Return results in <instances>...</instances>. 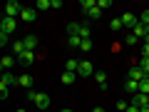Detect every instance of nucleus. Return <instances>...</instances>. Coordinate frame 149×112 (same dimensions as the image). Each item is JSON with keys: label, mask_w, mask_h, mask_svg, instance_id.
<instances>
[{"label": "nucleus", "mask_w": 149, "mask_h": 112, "mask_svg": "<svg viewBox=\"0 0 149 112\" xmlns=\"http://www.w3.org/2000/svg\"><path fill=\"white\" fill-rule=\"evenodd\" d=\"M27 100L30 102H35L40 110H47L50 107V95L47 92H35V90H27Z\"/></svg>", "instance_id": "f257e3e1"}, {"label": "nucleus", "mask_w": 149, "mask_h": 112, "mask_svg": "<svg viewBox=\"0 0 149 112\" xmlns=\"http://www.w3.org/2000/svg\"><path fill=\"white\" fill-rule=\"evenodd\" d=\"M15 27H17L15 18H5V15H3V20H0V30L5 32V35H10V32H15Z\"/></svg>", "instance_id": "f03ea898"}, {"label": "nucleus", "mask_w": 149, "mask_h": 112, "mask_svg": "<svg viewBox=\"0 0 149 112\" xmlns=\"http://www.w3.org/2000/svg\"><path fill=\"white\" fill-rule=\"evenodd\" d=\"M20 10H22V5L17 3V0L5 3V18H15V15H20Z\"/></svg>", "instance_id": "7ed1b4c3"}, {"label": "nucleus", "mask_w": 149, "mask_h": 112, "mask_svg": "<svg viewBox=\"0 0 149 112\" xmlns=\"http://www.w3.org/2000/svg\"><path fill=\"white\" fill-rule=\"evenodd\" d=\"M77 75H82V77H90V75H95V65H92L90 60H82L80 67H77Z\"/></svg>", "instance_id": "20e7f679"}, {"label": "nucleus", "mask_w": 149, "mask_h": 112, "mask_svg": "<svg viewBox=\"0 0 149 112\" xmlns=\"http://www.w3.org/2000/svg\"><path fill=\"white\" fill-rule=\"evenodd\" d=\"M132 35L137 37V40H144V37L149 35V27L144 25V22H139V20H137V25H134V32H132Z\"/></svg>", "instance_id": "39448f33"}, {"label": "nucleus", "mask_w": 149, "mask_h": 112, "mask_svg": "<svg viewBox=\"0 0 149 112\" xmlns=\"http://www.w3.org/2000/svg\"><path fill=\"white\" fill-rule=\"evenodd\" d=\"M132 105H134V107H147V105H149V95H142V92L132 95Z\"/></svg>", "instance_id": "423d86ee"}, {"label": "nucleus", "mask_w": 149, "mask_h": 112, "mask_svg": "<svg viewBox=\"0 0 149 112\" xmlns=\"http://www.w3.org/2000/svg\"><path fill=\"white\" fill-rule=\"evenodd\" d=\"M20 18H22L25 22H32V20L37 18V10H35V8H22V10H20Z\"/></svg>", "instance_id": "0eeeda50"}, {"label": "nucleus", "mask_w": 149, "mask_h": 112, "mask_svg": "<svg viewBox=\"0 0 149 112\" xmlns=\"http://www.w3.org/2000/svg\"><path fill=\"white\" fill-rule=\"evenodd\" d=\"M144 77H147V75H144V72H142V70H139V67H129V77H127V80H134V82H142Z\"/></svg>", "instance_id": "6e6552de"}, {"label": "nucleus", "mask_w": 149, "mask_h": 112, "mask_svg": "<svg viewBox=\"0 0 149 112\" xmlns=\"http://www.w3.org/2000/svg\"><path fill=\"white\" fill-rule=\"evenodd\" d=\"M13 65H15V57H13V55H5V57H0V70H3V72H8Z\"/></svg>", "instance_id": "1a4fd4ad"}, {"label": "nucleus", "mask_w": 149, "mask_h": 112, "mask_svg": "<svg viewBox=\"0 0 149 112\" xmlns=\"http://www.w3.org/2000/svg\"><path fill=\"white\" fill-rule=\"evenodd\" d=\"M119 20H122L124 27H134V25H137V18H134V13H124Z\"/></svg>", "instance_id": "9d476101"}, {"label": "nucleus", "mask_w": 149, "mask_h": 112, "mask_svg": "<svg viewBox=\"0 0 149 112\" xmlns=\"http://www.w3.org/2000/svg\"><path fill=\"white\" fill-rule=\"evenodd\" d=\"M17 60H20L22 65H32V62H35V52H32V50H25V52H22Z\"/></svg>", "instance_id": "9b49d317"}, {"label": "nucleus", "mask_w": 149, "mask_h": 112, "mask_svg": "<svg viewBox=\"0 0 149 112\" xmlns=\"http://www.w3.org/2000/svg\"><path fill=\"white\" fill-rule=\"evenodd\" d=\"M95 80H97V85L104 90V87H107V72H102V70H95Z\"/></svg>", "instance_id": "f8f14e48"}, {"label": "nucleus", "mask_w": 149, "mask_h": 112, "mask_svg": "<svg viewBox=\"0 0 149 112\" xmlns=\"http://www.w3.org/2000/svg\"><path fill=\"white\" fill-rule=\"evenodd\" d=\"M22 43H25V50H32V52H35V48H37V37L35 35H27Z\"/></svg>", "instance_id": "ddd939ff"}, {"label": "nucleus", "mask_w": 149, "mask_h": 112, "mask_svg": "<svg viewBox=\"0 0 149 112\" xmlns=\"http://www.w3.org/2000/svg\"><path fill=\"white\" fill-rule=\"evenodd\" d=\"M17 85L20 87H32V75H20V77H17Z\"/></svg>", "instance_id": "4468645a"}, {"label": "nucleus", "mask_w": 149, "mask_h": 112, "mask_svg": "<svg viewBox=\"0 0 149 112\" xmlns=\"http://www.w3.org/2000/svg\"><path fill=\"white\" fill-rule=\"evenodd\" d=\"M124 90H127L129 95H137V92H139V82H134V80H127V82H124Z\"/></svg>", "instance_id": "2eb2a0df"}, {"label": "nucleus", "mask_w": 149, "mask_h": 112, "mask_svg": "<svg viewBox=\"0 0 149 112\" xmlns=\"http://www.w3.org/2000/svg\"><path fill=\"white\" fill-rule=\"evenodd\" d=\"M22 52H25V43H22V40H20V43H15V45H13V57H20V55Z\"/></svg>", "instance_id": "dca6fc26"}, {"label": "nucleus", "mask_w": 149, "mask_h": 112, "mask_svg": "<svg viewBox=\"0 0 149 112\" xmlns=\"http://www.w3.org/2000/svg\"><path fill=\"white\" fill-rule=\"evenodd\" d=\"M77 67H80V60H67V62H65V70H67V72L77 75Z\"/></svg>", "instance_id": "f3484780"}, {"label": "nucleus", "mask_w": 149, "mask_h": 112, "mask_svg": "<svg viewBox=\"0 0 149 112\" xmlns=\"http://www.w3.org/2000/svg\"><path fill=\"white\" fill-rule=\"evenodd\" d=\"M80 27H82V22H70V25H67L70 37H72V35H80Z\"/></svg>", "instance_id": "a211bd4d"}, {"label": "nucleus", "mask_w": 149, "mask_h": 112, "mask_svg": "<svg viewBox=\"0 0 149 112\" xmlns=\"http://www.w3.org/2000/svg\"><path fill=\"white\" fill-rule=\"evenodd\" d=\"M3 82H5L8 87H10V85H17V77H15V75H10V72H3Z\"/></svg>", "instance_id": "6ab92c4d"}, {"label": "nucleus", "mask_w": 149, "mask_h": 112, "mask_svg": "<svg viewBox=\"0 0 149 112\" xmlns=\"http://www.w3.org/2000/svg\"><path fill=\"white\" fill-rule=\"evenodd\" d=\"M139 70L149 77V57H139Z\"/></svg>", "instance_id": "aec40b11"}, {"label": "nucleus", "mask_w": 149, "mask_h": 112, "mask_svg": "<svg viewBox=\"0 0 149 112\" xmlns=\"http://www.w3.org/2000/svg\"><path fill=\"white\" fill-rule=\"evenodd\" d=\"M60 80H62L65 85H72V82H74V72H67V70H65V72H62V77H60Z\"/></svg>", "instance_id": "412c9836"}, {"label": "nucleus", "mask_w": 149, "mask_h": 112, "mask_svg": "<svg viewBox=\"0 0 149 112\" xmlns=\"http://www.w3.org/2000/svg\"><path fill=\"white\" fill-rule=\"evenodd\" d=\"M80 37H82V40H90V37H92V32H90V27H87V22H82V27H80Z\"/></svg>", "instance_id": "4be33fe9"}, {"label": "nucleus", "mask_w": 149, "mask_h": 112, "mask_svg": "<svg viewBox=\"0 0 149 112\" xmlns=\"http://www.w3.org/2000/svg\"><path fill=\"white\" fill-rule=\"evenodd\" d=\"M67 43H70V48H80V45H82V37L80 35H72V37H67Z\"/></svg>", "instance_id": "5701e85b"}, {"label": "nucleus", "mask_w": 149, "mask_h": 112, "mask_svg": "<svg viewBox=\"0 0 149 112\" xmlns=\"http://www.w3.org/2000/svg\"><path fill=\"white\" fill-rule=\"evenodd\" d=\"M87 15H90L92 20H100V15H102V10H100V8L95 5V8H90V10H87Z\"/></svg>", "instance_id": "b1692460"}, {"label": "nucleus", "mask_w": 149, "mask_h": 112, "mask_svg": "<svg viewBox=\"0 0 149 112\" xmlns=\"http://www.w3.org/2000/svg\"><path fill=\"white\" fill-rule=\"evenodd\" d=\"M139 92H142V95H149V77H144V80L139 82Z\"/></svg>", "instance_id": "393cba45"}, {"label": "nucleus", "mask_w": 149, "mask_h": 112, "mask_svg": "<svg viewBox=\"0 0 149 112\" xmlns=\"http://www.w3.org/2000/svg\"><path fill=\"white\" fill-rule=\"evenodd\" d=\"M35 10H50V0H37Z\"/></svg>", "instance_id": "a878e982"}, {"label": "nucleus", "mask_w": 149, "mask_h": 112, "mask_svg": "<svg viewBox=\"0 0 149 112\" xmlns=\"http://www.w3.org/2000/svg\"><path fill=\"white\" fill-rule=\"evenodd\" d=\"M95 5H97L95 0H80V8H82V10H85V13L90 10V8H95Z\"/></svg>", "instance_id": "bb28decb"}, {"label": "nucleus", "mask_w": 149, "mask_h": 112, "mask_svg": "<svg viewBox=\"0 0 149 112\" xmlns=\"http://www.w3.org/2000/svg\"><path fill=\"white\" fill-rule=\"evenodd\" d=\"M109 27H112V30H114V32H117V30H122L124 25H122V20H119V18H114V20L109 22Z\"/></svg>", "instance_id": "cd10ccee"}, {"label": "nucleus", "mask_w": 149, "mask_h": 112, "mask_svg": "<svg viewBox=\"0 0 149 112\" xmlns=\"http://www.w3.org/2000/svg\"><path fill=\"white\" fill-rule=\"evenodd\" d=\"M5 97H8V85L0 80V100H5Z\"/></svg>", "instance_id": "c85d7f7f"}, {"label": "nucleus", "mask_w": 149, "mask_h": 112, "mask_svg": "<svg viewBox=\"0 0 149 112\" xmlns=\"http://www.w3.org/2000/svg\"><path fill=\"white\" fill-rule=\"evenodd\" d=\"M80 50H85V52H90V50H92V40H82Z\"/></svg>", "instance_id": "c756f323"}, {"label": "nucleus", "mask_w": 149, "mask_h": 112, "mask_svg": "<svg viewBox=\"0 0 149 112\" xmlns=\"http://www.w3.org/2000/svg\"><path fill=\"white\" fill-rule=\"evenodd\" d=\"M112 5V0H97V8L100 10H104V8H109Z\"/></svg>", "instance_id": "7c9ffc66"}, {"label": "nucleus", "mask_w": 149, "mask_h": 112, "mask_svg": "<svg viewBox=\"0 0 149 112\" xmlns=\"http://www.w3.org/2000/svg\"><path fill=\"white\" fill-rule=\"evenodd\" d=\"M139 22H144V25L149 27V10H144V13H142V18H139Z\"/></svg>", "instance_id": "2f4dec72"}, {"label": "nucleus", "mask_w": 149, "mask_h": 112, "mask_svg": "<svg viewBox=\"0 0 149 112\" xmlns=\"http://www.w3.org/2000/svg\"><path fill=\"white\" fill-rule=\"evenodd\" d=\"M5 45H8V35L0 30V48H5Z\"/></svg>", "instance_id": "473e14b6"}, {"label": "nucleus", "mask_w": 149, "mask_h": 112, "mask_svg": "<svg viewBox=\"0 0 149 112\" xmlns=\"http://www.w3.org/2000/svg\"><path fill=\"white\" fill-rule=\"evenodd\" d=\"M142 57H149V43L142 45Z\"/></svg>", "instance_id": "72a5a7b5"}, {"label": "nucleus", "mask_w": 149, "mask_h": 112, "mask_svg": "<svg viewBox=\"0 0 149 112\" xmlns=\"http://www.w3.org/2000/svg\"><path fill=\"white\" fill-rule=\"evenodd\" d=\"M50 8H55V10H57V8H62V0H50Z\"/></svg>", "instance_id": "f704fd0d"}, {"label": "nucleus", "mask_w": 149, "mask_h": 112, "mask_svg": "<svg viewBox=\"0 0 149 112\" xmlns=\"http://www.w3.org/2000/svg\"><path fill=\"white\" fill-rule=\"evenodd\" d=\"M127 45H139V40H137L134 35H129V37H127Z\"/></svg>", "instance_id": "c9c22d12"}, {"label": "nucleus", "mask_w": 149, "mask_h": 112, "mask_svg": "<svg viewBox=\"0 0 149 112\" xmlns=\"http://www.w3.org/2000/svg\"><path fill=\"white\" fill-rule=\"evenodd\" d=\"M127 107H129L127 102H117V110H122V112H127Z\"/></svg>", "instance_id": "e433bc0d"}, {"label": "nucleus", "mask_w": 149, "mask_h": 112, "mask_svg": "<svg viewBox=\"0 0 149 112\" xmlns=\"http://www.w3.org/2000/svg\"><path fill=\"white\" fill-rule=\"evenodd\" d=\"M127 112H139V107H134V105H129V107H127Z\"/></svg>", "instance_id": "4c0bfd02"}, {"label": "nucleus", "mask_w": 149, "mask_h": 112, "mask_svg": "<svg viewBox=\"0 0 149 112\" xmlns=\"http://www.w3.org/2000/svg\"><path fill=\"white\" fill-rule=\"evenodd\" d=\"M139 112H149V105L147 107H139Z\"/></svg>", "instance_id": "58836bf2"}, {"label": "nucleus", "mask_w": 149, "mask_h": 112, "mask_svg": "<svg viewBox=\"0 0 149 112\" xmlns=\"http://www.w3.org/2000/svg\"><path fill=\"white\" fill-rule=\"evenodd\" d=\"M92 112H104V110H102V107H95V110H92Z\"/></svg>", "instance_id": "ea45409f"}, {"label": "nucleus", "mask_w": 149, "mask_h": 112, "mask_svg": "<svg viewBox=\"0 0 149 112\" xmlns=\"http://www.w3.org/2000/svg\"><path fill=\"white\" fill-rule=\"evenodd\" d=\"M60 112H72V110H70V107H65V110H60Z\"/></svg>", "instance_id": "a19ab883"}, {"label": "nucleus", "mask_w": 149, "mask_h": 112, "mask_svg": "<svg viewBox=\"0 0 149 112\" xmlns=\"http://www.w3.org/2000/svg\"><path fill=\"white\" fill-rule=\"evenodd\" d=\"M144 43H149V35H147V37H144Z\"/></svg>", "instance_id": "79ce46f5"}, {"label": "nucleus", "mask_w": 149, "mask_h": 112, "mask_svg": "<svg viewBox=\"0 0 149 112\" xmlns=\"http://www.w3.org/2000/svg\"><path fill=\"white\" fill-rule=\"evenodd\" d=\"M17 112H25V110H17Z\"/></svg>", "instance_id": "37998d69"}, {"label": "nucleus", "mask_w": 149, "mask_h": 112, "mask_svg": "<svg viewBox=\"0 0 149 112\" xmlns=\"http://www.w3.org/2000/svg\"><path fill=\"white\" fill-rule=\"evenodd\" d=\"M0 72H3V70H0Z\"/></svg>", "instance_id": "c03bdc74"}]
</instances>
